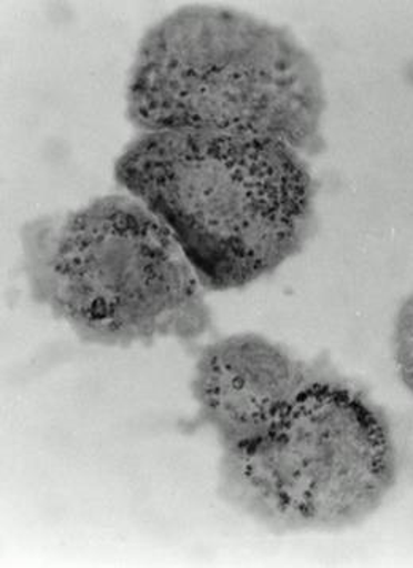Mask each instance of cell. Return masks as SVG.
Instances as JSON below:
<instances>
[{
  "label": "cell",
  "instance_id": "1",
  "mask_svg": "<svg viewBox=\"0 0 413 568\" xmlns=\"http://www.w3.org/2000/svg\"><path fill=\"white\" fill-rule=\"evenodd\" d=\"M113 173L169 227L204 290L271 275L315 229V180L280 140L139 132Z\"/></svg>",
  "mask_w": 413,
  "mask_h": 568
},
{
  "label": "cell",
  "instance_id": "2",
  "mask_svg": "<svg viewBox=\"0 0 413 568\" xmlns=\"http://www.w3.org/2000/svg\"><path fill=\"white\" fill-rule=\"evenodd\" d=\"M322 70L285 28L228 7L184 6L140 40L127 114L139 132L271 139L324 150Z\"/></svg>",
  "mask_w": 413,
  "mask_h": 568
},
{
  "label": "cell",
  "instance_id": "3",
  "mask_svg": "<svg viewBox=\"0 0 413 568\" xmlns=\"http://www.w3.org/2000/svg\"><path fill=\"white\" fill-rule=\"evenodd\" d=\"M32 301L91 345L190 342L212 327L204 286L169 227L129 194L28 221Z\"/></svg>",
  "mask_w": 413,
  "mask_h": 568
},
{
  "label": "cell",
  "instance_id": "4",
  "mask_svg": "<svg viewBox=\"0 0 413 568\" xmlns=\"http://www.w3.org/2000/svg\"><path fill=\"white\" fill-rule=\"evenodd\" d=\"M397 477L389 416L326 363L263 434L223 449L219 493L271 532H338L374 516Z\"/></svg>",
  "mask_w": 413,
  "mask_h": 568
},
{
  "label": "cell",
  "instance_id": "5",
  "mask_svg": "<svg viewBox=\"0 0 413 568\" xmlns=\"http://www.w3.org/2000/svg\"><path fill=\"white\" fill-rule=\"evenodd\" d=\"M324 364L299 359L258 334L210 343L191 379L199 426L215 433L221 449L245 444L274 423Z\"/></svg>",
  "mask_w": 413,
  "mask_h": 568
},
{
  "label": "cell",
  "instance_id": "6",
  "mask_svg": "<svg viewBox=\"0 0 413 568\" xmlns=\"http://www.w3.org/2000/svg\"><path fill=\"white\" fill-rule=\"evenodd\" d=\"M393 352L401 382L413 396V293L405 298L397 313L393 332Z\"/></svg>",
  "mask_w": 413,
  "mask_h": 568
}]
</instances>
